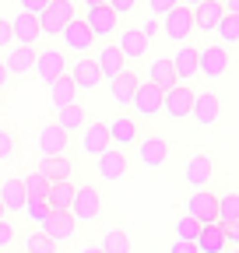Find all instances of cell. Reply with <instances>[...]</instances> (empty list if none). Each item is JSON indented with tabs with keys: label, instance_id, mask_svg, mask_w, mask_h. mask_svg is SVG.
I'll return each instance as SVG.
<instances>
[{
	"label": "cell",
	"instance_id": "obj_1",
	"mask_svg": "<svg viewBox=\"0 0 239 253\" xmlns=\"http://www.w3.org/2000/svg\"><path fill=\"white\" fill-rule=\"evenodd\" d=\"M71 214L78 225H95L106 214V194L95 183H74V201H71Z\"/></svg>",
	"mask_w": 239,
	"mask_h": 253
},
{
	"label": "cell",
	"instance_id": "obj_2",
	"mask_svg": "<svg viewBox=\"0 0 239 253\" xmlns=\"http://www.w3.org/2000/svg\"><path fill=\"white\" fill-rule=\"evenodd\" d=\"M56 42L67 49V56H92V53L99 49V39H95V32L88 28V21H84L81 14H74V18H71L64 28H60Z\"/></svg>",
	"mask_w": 239,
	"mask_h": 253
},
{
	"label": "cell",
	"instance_id": "obj_3",
	"mask_svg": "<svg viewBox=\"0 0 239 253\" xmlns=\"http://www.w3.org/2000/svg\"><path fill=\"white\" fill-rule=\"evenodd\" d=\"M67 71H71V56H67V49L60 46V42H53V39H42L32 74H39V81L49 84V81H56L60 74H67Z\"/></svg>",
	"mask_w": 239,
	"mask_h": 253
},
{
	"label": "cell",
	"instance_id": "obj_4",
	"mask_svg": "<svg viewBox=\"0 0 239 253\" xmlns=\"http://www.w3.org/2000/svg\"><path fill=\"white\" fill-rule=\"evenodd\" d=\"M229 71H232L229 46H222V42H207V46L197 49V78H204V81H222Z\"/></svg>",
	"mask_w": 239,
	"mask_h": 253
},
{
	"label": "cell",
	"instance_id": "obj_5",
	"mask_svg": "<svg viewBox=\"0 0 239 253\" xmlns=\"http://www.w3.org/2000/svg\"><path fill=\"white\" fill-rule=\"evenodd\" d=\"M134 155L144 169H165L169 158H172V141L165 134H141V141L134 144Z\"/></svg>",
	"mask_w": 239,
	"mask_h": 253
},
{
	"label": "cell",
	"instance_id": "obj_6",
	"mask_svg": "<svg viewBox=\"0 0 239 253\" xmlns=\"http://www.w3.org/2000/svg\"><path fill=\"white\" fill-rule=\"evenodd\" d=\"M109 123V141H113V148H123V151H130L137 141H141V116H130L127 109H120L116 116H109L106 120Z\"/></svg>",
	"mask_w": 239,
	"mask_h": 253
},
{
	"label": "cell",
	"instance_id": "obj_7",
	"mask_svg": "<svg viewBox=\"0 0 239 253\" xmlns=\"http://www.w3.org/2000/svg\"><path fill=\"white\" fill-rule=\"evenodd\" d=\"M194 7H187V4H176L169 14H162V36L169 39V42H190V36H194Z\"/></svg>",
	"mask_w": 239,
	"mask_h": 253
},
{
	"label": "cell",
	"instance_id": "obj_8",
	"mask_svg": "<svg viewBox=\"0 0 239 253\" xmlns=\"http://www.w3.org/2000/svg\"><path fill=\"white\" fill-rule=\"evenodd\" d=\"M39 229H42L53 243H60V246L74 243V236L81 232V225L74 221V214H71V211H56V208H49V211H46V218L39 221Z\"/></svg>",
	"mask_w": 239,
	"mask_h": 253
},
{
	"label": "cell",
	"instance_id": "obj_9",
	"mask_svg": "<svg viewBox=\"0 0 239 253\" xmlns=\"http://www.w3.org/2000/svg\"><path fill=\"white\" fill-rule=\"evenodd\" d=\"M78 148H81L84 158H99L106 148H113V141H109V123L99 120V116H92V120L84 123V130L78 134Z\"/></svg>",
	"mask_w": 239,
	"mask_h": 253
},
{
	"label": "cell",
	"instance_id": "obj_10",
	"mask_svg": "<svg viewBox=\"0 0 239 253\" xmlns=\"http://www.w3.org/2000/svg\"><path fill=\"white\" fill-rule=\"evenodd\" d=\"M194 99H197V91L190 88V84H183V81H176L172 88H165V95H162V113L169 116V120H187L190 116V109H194Z\"/></svg>",
	"mask_w": 239,
	"mask_h": 253
},
{
	"label": "cell",
	"instance_id": "obj_11",
	"mask_svg": "<svg viewBox=\"0 0 239 253\" xmlns=\"http://www.w3.org/2000/svg\"><path fill=\"white\" fill-rule=\"evenodd\" d=\"M81 18L88 21V28L95 32V39H99V42H109V39H116V32H120V21H123V18H120V14H116L109 4L88 7Z\"/></svg>",
	"mask_w": 239,
	"mask_h": 253
},
{
	"label": "cell",
	"instance_id": "obj_12",
	"mask_svg": "<svg viewBox=\"0 0 239 253\" xmlns=\"http://www.w3.org/2000/svg\"><path fill=\"white\" fill-rule=\"evenodd\" d=\"M78 14L74 0H49V7L39 14V25H42V39H56L60 28H64L71 18Z\"/></svg>",
	"mask_w": 239,
	"mask_h": 253
},
{
	"label": "cell",
	"instance_id": "obj_13",
	"mask_svg": "<svg viewBox=\"0 0 239 253\" xmlns=\"http://www.w3.org/2000/svg\"><path fill=\"white\" fill-rule=\"evenodd\" d=\"M39 46H42V42H39ZM39 46H11V49H4L0 63H4V71L11 74V81H21L25 74H32L36 56H39Z\"/></svg>",
	"mask_w": 239,
	"mask_h": 253
},
{
	"label": "cell",
	"instance_id": "obj_14",
	"mask_svg": "<svg viewBox=\"0 0 239 253\" xmlns=\"http://www.w3.org/2000/svg\"><path fill=\"white\" fill-rule=\"evenodd\" d=\"M162 95H165V88H159V84H152V81L141 78V84H137V91H134V102H130L134 116L155 120V116L162 113Z\"/></svg>",
	"mask_w": 239,
	"mask_h": 253
},
{
	"label": "cell",
	"instance_id": "obj_15",
	"mask_svg": "<svg viewBox=\"0 0 239 253\" xmlns=\"http://www.w3.org/2000/svg\"><path fill=\"white\" fill-rule=\"evenodd\" d=\"M95 172H99V179H106V183L123 179V176L130 172V151H123V148H106V151L95 158Z\"/></svg>",
	"mask_w": 239,
	"mask_h": 253
},
{
	"label": "cell",
	"instance_id": "obj_16",
	"mask_svg": "<svg viewBox=\"0 0 239 253\" xmlns=\"http://www.w3.org/2000/svg\"><path fill=\"white\" fill-rule=\"evenodd\" d=\"M67 74L74 78V84L81 88V95H92V91H99V88L106 84V81H102V74H99L95 56H74Z\"/></svg>",
	"mask_w": 239,
	"mask_h": 253
},
{
	"label": "cell",
	"instance_id": "obj_17",
	"mask_svg": "<svg viewBox=\"0 0 239 253\" xmlns=\"http://www.w3.org/2000/svg\"><path fill=\"white\" fill-rule=\"evenodd\" d=\"M11 36H14V46H39V42H42L39 14L14 11V14H11Z\"/></svg>",
	"mask_w": 239,
	"mask_h": 253
},
{
	"label": "cell",
	"instance_id": "obj_18",
	"mask_svg": "<svg viewBox=\"0 0 239 253\" xmlns=\"http://www.w3.org/2000/svg\"><path fill=\"white\" fill-rule=\"evenodd\" d=\"M137 84H141V74H137L134 67H127L123 74H116L113 81H106V91H109L113 106H116V109H130V102H134V91H137Z\"/></svg>",
	"mask_w": 239,
	"mask_h": 253
},
{
	"label": "cell",
	"instance_id": "obj_19",
	"mask_svg": "<svg viewBox=\"0 0 239 253\" xmlns=\"http://www.w3.org/2000/svg\"><path fill=\"white\" fill-rule=\"evenodd\" d=\"M183 179H187L190 190L211 186V179H215V158H211V155H204V151L190 155V158H187V166H183Z\"/></svg>",
	"mask_w": 239,
	"mask_h": 253
},
{
	"label": "cell",
	"instance_id": "obj_20",
	"mask_svg": "<svg viewBox=\"0 0 239 253\" xmlns=\"http://www.w3.org/2000/svg\"><path fill=\"white\" fill-rule=\"evenodd\" d=\"M183 211L190 218H197L200 225H207V221H218V194H211V190H190V197L183 204Z\"/></svg>",
	"mask_w": 239,
	"mask_h": 253
},
{
	"label": "cell",
	"instance_id": "obj_21",
	"mask_svg": "<svg viewBox=\"0 0 239 253\" xmlns=\"http://www.w3.org/2000/svg\"><path fill=\"white\" fill-rule=\"evenodd\" d=\"M113 42L120 46V53L127 56L130 67H134L137 60H144L148 53H152V39H144V32H141V28H120Z\"/></svg>",
	"mask_w": 239,
	"mask_h": 253
},
{
	"label": "cell",
	"instance_id": "obj_22",
	"mask_svg": "<svg viewBox=\"0 0 239 253\" xmlns=\"http://www.w3.org/2000/svg\"><path fill=\"white\" fill-rule=\"evenodd\" d=\"M95 56V63H99V74H102V81H113L116 74H123L130 63H127V56L120 53V46L109 39V42H99V49L92 53Z\"/></svg>",
	"mask_w": 239,
	"mask_h": 253
},
{
	"label": "cell",
	"instance_id": "obj_23",
	"mask_svg": "<svg viewBox=\"0 0 239 253\" xmlns=\"http://www.w3.org/2000/svg\"><path fill=\"white\" fill-rule=\"evenodd\" d=\"M71 144H74V137H71L67 130H60L56 123H46L42 130H39V141H36L39 158H49V155H71Z\"/></svg>",
	"mask_w": 239,
	"mask_h": 253
},
{
	"label": "cell",
	"instance_id": "obj_24",
	"mask_svg": "<svg viewBox=\"0 0 239 253\" xmlns=\"http://www.w3.org/2000/svg\"><path fill=\"white\" fill-rule=\"evenodd\" d=\"M46 88H49L46 95H49V106H53V109H64V106H74V102H81V99H84L81 88L74 84V78H71V74H60V78H56V81H49Z\"/></svg>",
	"mask_w": 239,
	"mask_h": 253
},
{
	"label": "cell",
	"instance_id": "obj_25",
	"mask_svg": "<svg viewBox=\"0 0 239 253\" xmlns=\"http://www.w3.org/2000/svg\"><path fill=\"white\" fill-rule=\"evenodd\" d=\"M190 116L197 120V126H215L222 120V99H218L215 91H197Z\"/></svg>",
	"mask_w": 239,
	"mask_h": 253
},
{
	"label": "cell",
	"instance_id": "obj_26",
	"mask_svg": "<svg viewBox=\"0 0 239 253\" xmlns=\"http://www.w3.org/2000/svg\"><path fill=\"white\" fill-rule=\"evenodd\" d=\"M88 120H92V109H88V102L81 99V102H74V106H64V109H56V126H60V130H67L71 137L74 134H81L84 130V123Z\"/></svg>",
	"mask_w": 239,
	"mask_h": 253
},
{
	"label": "cell",
	"instance_id": "obj_27",
	"mask_svg": "<svg viewBox=\"0 0 239 253\" xmlns=\"http://www.w3.org/2000/svg\"><path fill=\"white\" fill-rule=\"evenodd\" d=\"M36 172H42L49 183L53 179H74L78 176V162L71 155H49V158H39L36 162Z\"/></svg>",
	"mask_w": 239,
	"mask_h": 253
},
{
	"label": "cell",
	"instance_id": "obj_28",
	"mask_svg": "<svg viewBox=\"0 0 239 253\" xmlns=\"http://www.w3.org/2000/svg\"><path fill=\"white\" fill-rule=\"evenodd\" d=\"M169 60H172L176 81L190 84V81L197 78V46H190V42H179V46H176V53H172Z\"/></svg>",
	"mask_w": 239,
	"mask_h": 253
},
{
	"label": "cell",
	"instance_id": "obj_29",
	"mask_svg": "<svg viewBox=\"0 0 239 253\" xmlns=\"http://www.w3.org/2000/svg\"><path fill=\"white\" fill-rule=\"evenodd\" d=\"M197 250H200V253H225V250H229V236H225V225H222V221H207V225H200Z\"/></svg>",
	"mask_w": 239,
	"mask_h": 253
},
{
	"label": "cell",
	"instance_id": "obj_30",
	"mask_svg": "<svg viewBox=\"0 0 239 253\" xmlns=\"http://www.w3.org/2000/svg\"><path fill=\"white\" fill-rule=\"evenodd\" d=\"M225 18V4L222 0H200L194 7V28L197 32H215V25Z\"/></svg>",
	"mask_w": 239,
	"mask_h": 253
},
{
	"label": "cell",
	"instance_id": "obj_31",
	"mask_svg": "<svg viewBox=\"0 0 239 253\" xmlns=\"http://www.w3.org/2000/svg\"><path fill=\"white\" fill-rule=\"evenodd\" d=\"M0 201H4L7 214H18L28 201V190L21 183V176H7V179H0Z\"/></svg>",
	"mask_w": 239,
	"mask_h": 253
},
{
	"label": "cell",
	"instance_id": "obj_32",
	"mask_svg": "<svg viewBox=\"0 0 239 253\" xmlns=\"http://www.w3.org/2000/svg\"><path fill=\"white\" fill-rule=\"evenodd\" d=\"M144 81H152V84H159V88H172V84H176V71H172V60H169V56H155V60H148Z\"/></svg>",
	"mask_w": 239,
	"mask_h": 253
},
{
	"label": "cell",
	"instance_id": "obj_33",
	"mask_svg": "<svg viewBox=\"0 0 239 253\" xmlns=\"http://www.w3.org/2000/svg\"><path fill=\"white\" fill-rule=\"evenodd\" d=\"M46 201H49V208H56V211H71V201H74V179H53L49 190H46Z\"/></svg>",
	"mask_w": 239,
	"mask_h": 253
},
{
	"label": "cell",
	"instance_id": "obj_34",
	"mask_svg": "<svg viewBox=\"0 0 239 253\" xmlns=\"http://www.w3.org/2000/svg\"><path fill=\"white\" fill-rule=\"evenodd\" d=\"M99 250L102 253H134V239L127 229H106L99 239Z\"/></svg>",
	"mask_w": 239,
	"mask_h": 253
},
{
	"label": "cell",
	"instance_id": "obj_35",
	"mask_svg": "<svg viewBox=\"0 0 239 253\" xmlns=\"http://www.w3.org/2000/svg\"><path fill=\"white\" fill-rule=\"evenodd\" d=\"M21 250H25V253H60L64 246L53 243L42 229H32V232H25V236H21Z\"/></svg>",
	"mask_w": 239,
	"mask_h": 253
},
{
	"label": "cell",
	"instance_id": "obj_36",
	"mask_svg": "<svg viewBox=\"0 0 239 253\" xmlns=\"http://www.w3.org/2000/svg\"><path fill=\"white\" fill-rule=\"evenodd\" d=\"M215 39L222 42V46H239V14H225L218 25H215Z\"/></svg>",
	"mask_w": 239,
	"mask_h": 253
},
{
	"label": "cell",
	"instance_id": "obj_37",
	"mask_svg": "<svg viewBox=\"0 0 239 253\" xmlns=\"http://www.w3.org/2000/svg\"><path fill=\"white\" fill-rule=\"evenodd\" d=\"M21 151V134L14 126H0V162H11Z\"/></svg>",
	"mask_w": 239,
	"mask_h": 253
},
{
	"label": "cell",
	"instance_id": "obj_38",
	"mask_svg": "<svg viewBox=\"0 0 239 253\" xmlns=\"http://www.w3.org/2000/svg\"><path fill=\"white\" fill-rule=\"evenodd\" d=\"M18 239H21V229H18V221H14L11 214H4V218H0V253L14 250V246H18Z\"/></svg>",
	"mask_w": 239,
	"mask_h": 253
},
{
	"label": "cell",
	"instance_id": "obj_39",
	"mask_svg": "<svg viewBox=\"0 0 239 253\" xmlns=\"http://www.w3.org/2000/svg\"><path fill=\"white\" fill-rule=\"evenodd\" d=\"M218 221H222V225L239 221V194H222L218 197Z\"/></svg>",
	"mask_w": 239,
	"mask_h": 253
},
{
	"label": "cell",
	"instance_id": "obj_40",
	"mask_svg": "<svg viewBox=\"0 0 239 253\" xmlns=\"http://www.w3.org/2000/svg\"><path fill=\"white\" fill-rule=\"evenodd\" d=\"M172 229H176V239H187V243H197V236H200V221H197V218H190V214L183 211V214L176 218V225H172Z\"/></svg>",
	"mask_w": 239,
	"mask_h": 253
},
{
	"label": "cell",
	"instance_id": "obj_41",
	"mask_svg": "<svg viewBox=\"0 0 239 253\" xmlns=\"http://www.w3.org/2000/svg\"><path fill=\"white\" fill-rule=\"evenodd\" d=\"M21 211L28 214V221H36V225H39V221L46 218V211H49V201H46V194H36V197H28Z\"/></svg>",
	"mask_w": 239,
	"mask_h": 253
},
{
	"label": "cell",
	"instance_id": "obj_42",
	"mask_svg": "<svg viewBox=\"0 0 239 253\" xmlns=\"http://www.w3.org/2000/svg\"><path fill=\"white\" fill-rule=\"evenodd\" d=\"M21 183H25V190H28V197H36V194H46V190H49V179L42 176V172H25L21 176Z\"/></svg>",
	"mask_w": 239,
	"mask_h": 253
},
{
	"label": "cell",
	"instance_id": "obj_43",
	"mask_svg": "<svg viewBox=\"0 0 239 253\" xmlns=\"http://www.w3.org/2000/svg\"><path fill=\"white\" fill-rule=\"evenodd\" d=\"M176 4H179V0H148V11H152V18H162V14H169Z\"/></svg>",
	"mask_w": 239,
	"mask_h": 253
},
{
	"label": "cell",
	"instance_id": "obj_44",
	"mask_svg": "<svg viewBox=\"0 0 239 253\" xmlns=\"http://www.w3.org/2000/svg\"><path fill=\"white\" fill-rule=\"evenodd\" d=\"M14 46V36H11V18H0V53Z\"/></svg>",
	"mask_w": 239,
	"mask_h": 253
},
{
	"label": "cell",
	"instance_id": "obj_45",
	"mask_svg": "<svg viewBox=\"0 0 239 253\" xmlns=\"http://www.w3.org/2000/svg\"><path fill=\"white\" fill-rule=\"evenodd\" d=\"M106 4H109V7H113V11H116L120 18H127V14H130V11L137 7V0H106Z\"/></svg>",
	"mask_w": 239,
	"mask_h": 253
},
{
	"label": "cell",
	"instance_id": "obj_46",
	"mask_svg": "<svg viewBox=\"0 0 239 253\" xmlns=\"http://www.w3.org/2000/svg\"><path fill=\"white\" fill-rule=\"evenodd\" d=\"M18 11H28V14H42L46 7H49V0H18Z\"/></svg>",
	"mask_w": 239,
	"mask_h": 253
},
{
	"label": "cell",
	"instance_id": "obj_47",
	"mask_svg": "<svg viewBox=\"0 0 239 253\" xmlns=\"http://www.w3.org/2000/svg\"><path fill=\"white\" fill-rule=\"evenodd\" d=\"M165 253H200V250H197V243H187V239H172Z\"/></svg>",
	"mask_w": 239,
	"mask_h": 253
},
{
	"label": "cell",
	"instance_id": "obj_48",
	"mask_svg": "<svg viewBox=\"0 0 239 253\" xmlns=\"http://www.w3.org/2000/svg\"><path fill=\"white\" fill-rule=\"evenodd\" d=\"M141 32H144V39H155V36H159V18H144Z\"/></svg>",
	"mask_w": 239,
	"mask_h": 253
},
{
	"label": "cell",
	"instance_id": "obj_49",
	"mask_svg": "<svg viewBox=\"0 0 239 253\" xmlns=\"http://www.w3.org/2000/svg\"><path fill=\"white\" fill-rule=\"evenodd\" d=\"M225 236H229V246H239V221L225 225Z\"/></svg>",
	"mask_w": 239,
	"mask_h": 253
},
{
	"label": "cell",
	"instance_id": "obj_50",
	"mask_svg": "<svg viewBox=\"0 0 239 253\" xmlns=\"http://www.w3.org/2000/svg\"><path fill=\"white\" fill-rule=\"evenodd\" d=\"M7 88H11V74L4 71V63H0V91H4V95H7Z\"/></svg>",
	"mask_w": 239,
	"mask_h": 253
},
{
	"label": "cell",
	"instance_id": "obj_51",
	"mask_svg": "<svg viewBox=\"0 0 239 253\" xmlns=\"http://www.w3.org/2000/svg\"><path fill=\"white\" fill-rule=\"evenodd\" d=\"M225 4V14H239V0H222Z\"/></svg>",
	"mask_w": 239,
	"mask_h": 253
},
{
	"label": "cell",
	"instance_id": "obj_52",
	"mask_svg": "<svg viewBox=\"0 0 239 253\" xmlns=\"http://www.w3.org/2000/svg\"><path fill=\"white\" fill-rule=\"evenodd\" d=\"M78 253H102V250H99V243H84Z\"/></svg>",
	"mask_w": 239,
	"mask_h": 253
},
{
	"label": "cell",
	"instance_id": "obj_53",
	"mask_svg": "<svg viewBox=\"0 0 239 253\" xmlns=\"http://www.w3.org/2000/svg\"><path fill=\"white\" fill-rule=\"evenodd\" d=\"M99 4H106V0H81V7L88 11V7H99Z\"/></svg>",
	"mask_w": 239,
	"mask_h": 253
},
{
	"label": "cell",
	"instance_id": "obj_54",
	"mask_svg": "<svg viewBox=\"0 0 239 253\" xmlns=\"http://www.w3.org/2000/svg\"><path fill=\"white\" fill-rule=\"evenodd\" d=\"M179 4H187V7H197V4H200V0H179Z\"/></svg>",
	"mask_w": 239,
	"mask_h": 253
},
{
	"label": "cell",
	"instance_id": "obj_55",
	"mask_svg": "<svg viewBox=\"0 0 239 253\" xmlns=\"http://www.w3.org/2000/svg\"><path fill=\"white\" fill-rule=\"evenodd\" d=\"M4 214H7V208H4V201H0V218H4Z\"/></svg>",
	"mask_w": 239,
	"mask_h": 253
},
{
	"label": "cell",
	"instance_id": "obj_56",
	"mask_svg": "<svg viewBox=\"0 0 239 253\" xmlns=\"http://www.w3.org/2000/svg\"><path fill=\"white\" fill-rule=\"evenodd\" d=\"M225 253H239V246H229V250H225Z\"/></svg>",
	"mask_w": 239,
	"mask_h": 253
},
{
	"label": "cell",
	"instance_id": "obj_57",
	"mask_svg": "<svg viewBox=\"0 0 239 253\" xmlns=\"http://www.w3.org/2000/svg\"><path fill=\"white\" fill-rule=\"evenodd\" d=\"M7 253H25V250H7Z\"/></svg>",
	"mask_w": 239,
	"mask_h": 253
},
{
	"label": "cell",
	"instance_id": "obj_58",
	"mask_svg": "<svg viewBox=\"0 0 239 253\" xmlns=\"http://www.w3.org/2000/svg\"><path fill=\"white\" fill-rule=\"evenodd\" d=\"M0 106H4V91H0Z\"/></svg>",
	"mask_w": 239,
	"mask_h": 253
},
{
	"label": "cell",
	"instance_id": "obj_59",
	"mask_svg": "<svg viewBox=\"0 0 239 253\" xmlns=\"http://www.w3.org/2000/svg\"><path fill=\"white\" fill-rule=\"evenodd\" d=\"M7 4H18V0H7Z\"/></svg>",
	"mask_w": 239,
	"mask_h": 253
},
{
	"label": "cell",
	"instance_id": "obj_60",
	"mask_svg": "<svg viewBox=\"0 0 239 253\" xmlns=\"http://www.w3.org/2000/svg\"><path fill=\"white\" fill-rule=\"evenodd\" d=\"M144 4H148V0H144Z\"/></svg>",
	"mask_w": 239,
	"mask_h": 253
}]
</instances>
